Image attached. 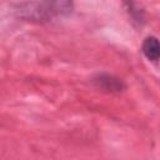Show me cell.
<instances>
[{"label": "cell", "mask_w": 160, "mask_h": 160, "mask_svg": "<svg viewBox=\"0 0 160 160\" xmlns=\"http://www.w3.org/2000/svg\"><path fill=\"white\" fill-rule=\"evenodd\" d=\"M71 10L70 2H26L18 5V14L21 18L30 20H48L54 15L69 12Z\"/></svg>", "instance_id": "6da1fadb"}, {"label": "cell", "mask_w": 160, "mask_h": 160, "mask_svg": "<svg viewBox=\"0 0 160 160\" xmlns=\"http://www.w3.org/2000/svg\"><path fill=\"white\" fill-rule=\"evenodd\" d=\"M142 52L150 61H158L159 55H160V48H159L158 39L154 36L146 38L142 44Z\"/></svg>", "instance_id": "7a4b0ae2"}, {"label": "cell", "mask_w": 160, "mask_h": 160, "mask_svg": "<svg viewBox=\"0 0 160 160\" xmlns=\"http://www.w3.org/2000/svg\"><path fill=\"white\" fill-rule=\"evenodd\" d=\"M95 81L98 82L99 88L106 91H121L122 89V82L119 79H115L109 75H100Z\"/></svg>", "instance_id": "3957f363"}]
</instances>
